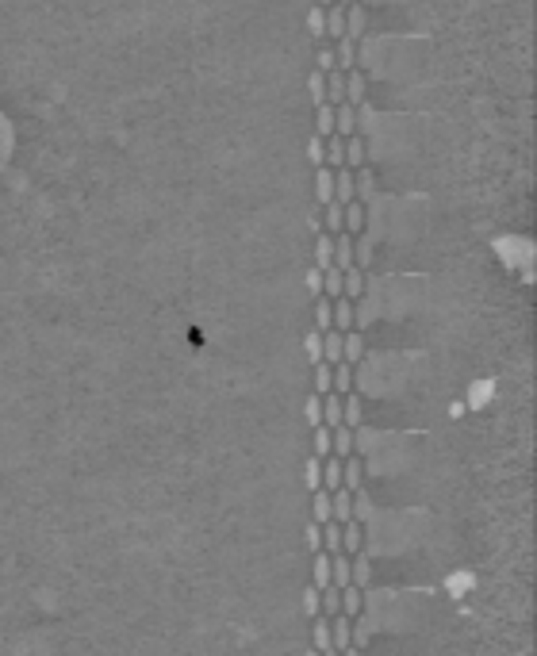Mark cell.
I'll list each match as a JSON object with an SVG mask.
<instances>
[{
  "instance_id": "obj_23",
  "label": "cell",
  "mask_w": 537,
  "mask_h": 656,
  "mask_svg": "<svg viewBox=\"0 0 537 656\" xmlns=\"http://www.w3.org/2000/svg\"><path fill=\"white\" fill-rule=\"evenodd\" d=\"M311 587H331V553H315L311 565Z\"/></svg>"
},
{
  "instance_id": "obj_20",
  "label": "cell",
  "mask_w": 537,
  "mask_h": 656,
  "mask_svg": "<svg viewBox=\"0 0 537 656\" xmlns=\"http://www.w3.org/2000/svg\"><path fill=\"white\" fill-rule=\"evenodd\" d=\"M311 645H315V653H334L331 648V618H311Z\"/></svg>"
},
{
  "instance_id": "obj_4",
  "label": "cell",
  "mask_w": 537,
  "mask_h": 656,
  "mask_svg": "<svg viewBox=\"0 0 537 656\" xmlns=\"http://www.w3.org/2000/svg\"><path fill=\"white\" fill-rule=\"evenodd\" d=\"M357 200V192H353V169H334V204H342V208H346V204H353Z\"/></svg>"
},
{
  "instance_id": "obj_46",
  "label": "cell",
  "mask_w": 537,
  "mask_h": 656,
  "mask_svg": "<svg viewBox=\"0 0 537 656\" xmlns=\"http://www.w3.org/2000/svg\"><path fill=\"white\" fill-rule=\"evenodd\" d=\"M315 69H319V73H331L334 69V46H322L319 42V50H315Z\"/></svg>"
},
{
  "instance_id": "obj_38",
  "label": "cell",
  "mask_w": 537,
  "mask_h": 656,
  "mask_svg": "<svg viewBox=\"0 0 537 656\" xmlns=\"http://www.w3.org/2000/svg\"><path fill=\"white\" fill-rule=\"evenodd\" d=\"M322 296L326 299H338L342 296V269H322Z\"/></svg>"
},
{
  "instance_id": "obj_43",
  "label": "cell",
  "mask_w": 537,
  "mask_h": 656,
  "mask_svg": "<svg viewBox=\"0 0 537 656\" xmlns=\"http://www.w3.org/2000/svg\"><path fill=\"white\" fill-rule=\"evenodd\" d=\"M303 349H307V361L319 365V361H322V334L319 330H307L303 334Z\"/></svg>"
},
{
  "instance_id": "obj_35",
  "label": "cell",
  "mask_w": 537,
  "mask_h": 656,
  "mask_svg": "<svg viewBox=\"0 0 537 656\" xmlns=\"http://www.w3.org/2000/svg\"><path fill=\"white\" fill-rule=\"evenodd\" d=\"M322 553H342V526L338 522H322Z\"/></svg>"
},
{
  "instance_id": "obj_13",
  "label": "cell",
  "mask_w": 537,
  "mask_h": 656,
  "mask_svg": "<svg viewBox=\"0 0 537 656\" xmlns=\"http://www.w3.org/2000/svg\"><path fill=\"white\" fill-rule=\"evenodd\" d=\"M364 418V407H361V396L357 391H349V396H342V426H349V430H357Z\"/></svg>"
},
{
  "instance_id": "obj_17",
  "label": "cell",
  "mask_w": 537,
  "mask_h": 656,
  "mask_svg": "<svg viewBox=\"0 0 537 656\" xmlns=\"http://www.w3.org/2000/svg\"><path fill=\"white\" fill-rule=\"evenodd\" d=\"M361 545H364L361 522H346V526H342V553H346V557H357V553H361Z\"/></svg>"
},
{
  "instance_id": "obj_28",
  "label": "cell",
  "mask_w": 537,
  "mask_h": 656,
  "mask_svg": "<svg viewBox=\"0 0 537 656\" xmlns=\"http://www.w3.org/2000/svg\"><path fill=\"white\" fill-rule=\"evenodd\" d=\"M334 265V234H319L315 242V269H331Z\"/></svg>"
},
{
  "instance_id": "obj_11",
  "label": "cell",
  "mask_w": 537,
  "mask_h": 656,
  "mask_svg": "<svg viewBox=\"0 0 537 656\" xmlns=\"http://www.w3.org/2000/svg\"><path fill=\"white\" fill-rule=\"evenodd\" d=\"M361 610H364V591L353 587V583H349V587H342V610H338V614L353 622V618H361Z\"/></svg>"
},
{
  "instance_id": "obj_33",
  "label": "cell",
  "mask_w": 537,
  "mask_h": 656,
  "mask_svg": "<svg viewBox=\"0 0 537 656\" xmlns=\"http://www.w3.org/2000/svg\"><path fill=\"white\" fill-rule=\"evenodd\" d=\"M342 166H346V139L331 134L326 139V169H342Z\"/></svg>"
},
{
  "instance_id": "obj_27",
  "label": "cell",
  "mask_w": 537,
  "mask_h": 656,
  "mask_svg": "<svg viewBox=\"0 0 537 656\" xmlns=\"http://www.w3.org/2000/svg\"><path fill=\"white\" fill-rule=\"evenodd\" d=\"M311 522H331V491H311Z\"/></svg>"
},
{
  "instance_id": "obj_47",
  "label": "cell",
  "mask_w": 537,
  "mask_h": 656,
  "mask_svg": "<svg viewBox=\"0 0 537 656\" xmlns=\"http://www.w3.org/2000/svg\"><path fill=\"white\" fill-rule=\"evenodd\" d=\"M372 515V503L364 491H353V522H364V518Z\"/></svg>"
},
{
  "instance_id": "obj_8",
  "label": "cell",
  "mask_w": 537,
  "mask_h": 656,
  "mask_svg": "<svg viewBox=\"0 0 537 656\" xmlns=\"http://www.w3.org/2000/svg\"><path fill=\"white\" fill-rule=\"evenodd\" d=\"M364 24H369V12H364V4H349V8H346V35H342V39L361 42Z\"/></svg>"
},
{
  "instance_id": "obj_37",
  "label": "cell",
  "mask_w": 537,
  "mask_h": 656,
  "mask_svg": "<svg viewBox=\"0 0 537 656\" xmlns=\"http://www.w3.org/2000/svg\"><path fill=\"white\" fill-rule=\"evenodd\" d=\"M372 254H376V249H372V238L357 234V238H353V265H357V269L372 265Z\"/></svg>"
},
{
  "instance_id": "obj_32",
  "label": "cell",
  "mask_w": 537,
  "mask_h": 656,
  "mask_svg": "<svg viewBox=\"0 0 537 656\" xmlns=\"http://www.w3.org/2000/svg\"><path fill=\"white\" fill-rule=\"evenodd\" d=\"M315 134H319V139H331L334 134V108L331 104H319V108H315Z\"/></svg>"
},
{
  "instance_id": "obj_40",
  "label": "cell",
  "mask_w": 537,
  "mask_h": 656,
  "mask_svg": "<svg viewBox=\"0 0 537 656\" xmlns=\"http://www.w3.org/2000/svg\"><path fill=\"white\" fill-rule=\"evenodd\" d=\"M303 484H307V491H319V488H322V461H319V457H307V465H303Z\"/></svg>"
},
{
  "instance_id": "obj_25",
  "label": "cell",
  "mask_w": 537,
  "mask_h": 656,
  "mask_svg": "<svg viewBox=\"0 0 537 656\" xmlns=\"http://www.w3.org/2000/svg\"><path fill=\"white\" fill-rule=\"evenodd\" d=\"M338 488H342V461L322 457V491H338Z\"/></svg>"
},
{
  "instance_id": "obj_14",
  "label": "cell",
  "mask_w": 537,
  "mask_h": 656,
  "mask_svg": "<svg viewBox=\"0 0 537 656\" xmlns=\"http://www.w3.org/2000/svg\"><path fill=\"white\" fill-rule=\"evenodd\" d=\"M353 265V234H334V269H342V273H346V269Z\"/></svg>"
},
{
  "instance_id": "obj_52",
  "label": "cell",
  "mask_w": 537,
  "mask_h": 656,
  "mask_svg": "<svg viewBox=\"0 0 537 656\" xmlns=\"http://www.w3.org/2000/svg\"><path fill=\"white\" fill-rule=\"evenodd\" d=\"M307 227H311L315 234H322V215H319V208H315L311 215H307Z\"/></svg>"
},
{
  "instance_id": "obj_42",
  "label": "cell",
  "mask_w": 537,
  "mask_h": 656,
  "mask_svg": "<svg viewBox=\"0 0 537 656\" xmlns=\"http://www.w3.org/2000/svg\"><path fill=\"white\" fill-rule=\"evenodd\" d=\"M303 418H307V426H311V430H315V426H322V396H315V391L307 396V403H303Z\"/></svg>"
},
{
  "instance_id": "obj_44",
  "label": "cell",
  "mask_w": 537,
  "mask_h": 656,
  "mask_svg": "<svg viewBox=\"0 0 537 656\" xmlns=\"http://www.w3.org/2000/svg\"><path fill=\"white\" fill-rule=\"evenodd\" d=\"M315 453H311V457H331V430H326V426H315Z\"/></svg>"
},
{
  "instance_id": "obj_7",
  "label": "cell",
  "mask_w": 537,
  "mask_h": 656,
  "mask_svg": "<svg viewBox=\"0 0 537 656\" xmlns=\"http://www.w3.org/2000/svg\"><path fill=\"white\" fill-rule=\"evenodd\" d=\"M331 200H334V169L319 166V169H315V204L326 208Z\"/></svg>"
},
{
  "instance_id": "obj_16",
  "label": "cell",
  "mask_w": 537,
  "mask_h": 656,
  "mask_svg": "<svg viewBox=\"0 0 537 656\" xmlns=\"http://www.w3.org/2000/svg\"><path fill=\"white\" fill-rule=\"evenodd\" d=\"M361 357H364V338H361V330L342 334V361H346V365H357Z\"/></svg>"
},
{
  "instance_id": "obj_29",
  "label": "cell",
  "mask_w": 537,
  "mask_h": 656,
  "mask_svg": "<svg viewBox=\"0 0 537 656\" xmlns=\"http://www.w3.org/2000/svg\"><path fill=\"white\" fill-rule=\"evenodd\" d=\"M322 361L338 365L342 361V334L338 330H322Z\"/></svg>"
},
{
  "instance_id": "obj_2",
  "label": "cell",
  "mask_w": 537,
  "mask_h": 656,
  "mask_svg": "<svg viewBox=\"0 0 537 656\" xmlns=\"http://www.w3.org/2000/svg\"><path fill=\"white\" fill-rule=\"evenodd\" d=\"M357 453V430H349V426H334L331 430V457L346 461Z\"/></svg>"
},
{
  "instance_id": "obj_36",
  "label": "cell",
  "mask_w": 537,
  "mask_h": 656,
  "mask_svg": "<svg viewBox=\"0 0 537 656\" xmlns=\"http://www.w3.org/2000/svg\"><path fill=\"white\" fill-rule=\"evenodd\" d=\"M361 166H364V139L353 134V139H346V169H361Z\"/></svg>"
},
{
  "instance_id": "obj_45",
  "label": "cell",
  "mask_w": 537,
  "mask_h": 656,
  "mask_svg": "<svg viewBox=\"0 0 537 656\" xmlns=\"http://www.w3.org/2000/svg\"><path fill=\"white\" fill-rule=\"evenodd\" d=\"M326 391H331V365L319 361L315 365V396H326Z\"/></svg>"
},
{
  "instance_id": "obj_1",
  "label": "cell",
  "mask_w": 537,
  "mask_h": 656,
  "mask_svg": "<svg viewBox=\"0 0 537 656\" xmlns=\"http://www.w3.org/2000/svg\"><path fill=\"white\" fill-rule=\"evenodd\" d=\"M353 319H357L353 299H346V296L331 299V323H334V330H338V334H349V330H353Z\"/></svg>"
},
{
  "instance_id": "obj_55",
  "label": "cell",
  "mask_w": 537,
  "mask_h": 656,
  "mask_svg": "<svg viewBox=\"0 0 537 656\" xmlns=\"http://www.w3.org/2000/svg\"><path fill=\"white\" fill-rule=\"evenodd\" d=\"M334 4H342V8H349V4H357V0H334Z\"/></svg>"
},
{
  "instance_id": "obj_31",
  "label": "cell",
  "mask_w": 537,
  "mask_h": 656,
  "mask_svg": "<svg viewBox=\"0 0 537 656\" xmlns=\"http://www.w3.org/2000/svg\"><path fill=\"white\" fill-rule=\"evenodd\" d=\"M307 96H311L315 108H319V104H326V73H319V69H311V73H307Z\"/></svg>"
},
{
  "instance_id": "obj_50",
  "label": "cell",
  "mask_w": 537,
  "mask_h": 656,
  "mask_svg": "<svg viewBox=\"0 0 537 656\" xmlns=\"http://www.w3.org/2000/svg\"><path fill=\"white\" fill-rule=\"evenodd\" d=\"M303 614L307 618H319V587H307L303 591Z\"/></svg>"
},
{
  "instance_id": "obj_10",
  "label": "cell",
  "mask_w": 537,
  "mask_h": 656,
  "mask_svg": "<svg viewBox=\"0 0 537 656\" xmlns=\"http://www.w3.org/2000/svg\"><path fill=\"white\" fill-rule=\"evenodd\" d=\"M361 480H364V461L353 453V457L342 461V488H346V491H361Z\"/></svg>"
},
{
  "instance_id": "obj_56",
  "label": "cell",
  "mask_w": 537,
  "mask_h": 656,
  "mask_svg": "<svg viewBox=\"0 0 537 656\" xmlns=\"http://www.w3.org/2000/svg\"><path fill=\"white\" fill-rule=\"evenodd\" d=\"M307 656H319V653H315V648H311V653H307Z\"/></svg>"
},
{
  "instance_id": "obj_34",
  "label": "cell",
  "mask_w": 537,
  "mask_h": 656,
  "mask_svg": "<svg viewBox=\"0 0 537 656\" xmlns=\"http://www.w3.org/2000/svg\"><path fill=\"white\" fill-rule=\"evenodd\" d=\"M322 211V234H342V204H326V208H319Z\"/></svg>"
},
{
  "instance_id": "obj_22",
  "label": "cell",
  "mask_w": 537,
  "mask_h": 656,
  "mask_svg": "<svg viewBox=\"0 0 537 656\" xmlns=\"http://www.w3.org/2000/svg\"><path fill=\"white\" fill-rule=\"evenodd\" d=\"M322 426H326V430L342 426V396H334V391L322 396Z\"/></svg>"
},
{
  "instance_id": "obj_21",
  "label": "cell",
  "mask_w": 537,
  "mask_h": 656,
  "mask_svg": "<svg viewBox=\"0 0 537 656\" xmlns=\"http://www.w3.org/2000/svg\"><path fill=\"white\" fill-rule=\"evenodd\" d=\"M326 104H331V108L346 104V73H338V69L326 73Z\"/></svg>"
},
{
  "instance_id": "obj_18",
  "label": "cell",
  "mask_w": 537,
  "mask_h": 656,
  "mask_svg": "<svg viewBox=\"0 0 537 656\" xmlns=\"http://www.w3.org/2000/svg\"><path fill=\"white\" fill-rule=\"evenodd\" d=\"M353 192H357V204H369L372 196H376V177L369 173V169H353Z\"/></svg>"
},
{
  "instance_id": "obj_19",
  "label": "cell",
  "mask_w": 537,
  "mask_h": 656,
  "mask_svg": "<svg viewBox=\"0 0 537 656\" xmlns=\"http://www.w3.org/2000/svg\"><path fill=\"white\" fill-rule=\"evenodd\" d=\"M364 89H369V85H364V73H361V66L357 69H349L346 73V104H364Z\"/></svg>"
},
{
  "instance_id": "obj_5",
  "label": "cell",
  "mask_w": 537,
  "mask_h": 656,
  "mask_svg": "<svg viewBox=\"0 0 537 656\" xmlns=\"http://www.w3.org/2000/svg\"><path fill=\"white\" fill-rule=\"evenodd\" d=\"M334 134H338V139H353L357 134V108L353 104H338V108H334Z\"/></svg>"
},
{
  "instance_id": "obj_26",
  "label": "cell",
  "mask_w": 537,
  "mask_h": 656,
  "mask_svg": "<svg viewBox=\"0 0 537 656\" xmlns=\"http://www.w3.org/2000/svg\"><path fill=\"white\" fill-rule=\"evenodd\" d=\"M331 587H349V557L346 553H334L331 557Z\"/></svg>"
},
{
  "instance_id": "obj_54",
  "label": "cell",
  "mask_w": 537,
  "mask_h": 656,
  "mask_svg": "<svg viewBox=\"0 0 537 656\" xmlns=\"http://www.w3.org/2000/svg\"><path fill=\"white\" fill-rule=\"evenodd\" d=\"M315 4H319V8H331V4H334V0H315Z\"/></svg>"
},
{
  "instance_id": "obj_39",
  "label": "cell",
  "mask_w": 537,
  "mask_h": 656,
  "mask_svg": "<svg viewBox=\"0 0 537 656\" xmlns=\"http://www.w3.org/2000/svg\"><path fill=\"white\" fill-rule=\"evenodd\" d=\"M315 330H334V323H331V299L326 296H319L315 299Z\"/></svg>"
},
{
  "instance_id": "obj_24",
  "label": "cell",
  "mask_w": 537,
  "mask_h": 656,
  "mask_svg": "<svg viewBox=\"0 0 537 656\" xmlns=\"http://www.w3.org/2000/svg\"><path fill=\"white\" fill-rule=\"evenodd\" d=\"M342 35H346V8H342V4H331V8H326V39L338 42Z\"/></svg>"
},
{
  "instance_id": "obj_49",
  "label": "cell",
  "mask_w": 537,
  "mask_h": 656,
  "mask_svg": "<svg viewBox=\"0 0 537 656\" xmlns=\"http://www.w3.org/2000/svg\"><path fill=\"white\" fill-rule=\"evenodd\" d=\"M303 284H307V292H311V296L319 299V296H322V269H315V265H311V269H307V276H303Z\"/></svg>"
},
{
  "instance_id": "obj_15",
  "label": "cell",
  "mask_w": 537,
  "mask_h": 656,
  "mask_svg": "<svg viewBox=\"0 0 537 656\" xmlns=\"http://www.w3.org/2000/svg\"><path fill=\"white\" fill-rule=\"evenodd\" d=\"M342 231L353 234V238L364 231V204H357V200H353V204H346V208H342Z\"/></svg>"
},
{
  "instance_id": "obj_51",
  "label": "cell",
  "mask_w": 537,
  "mask_h": 656,
  "mask_svg": "<svg viewBox=\"0 0 537 656\" xmlns=\"http://www.w3.org/2000/svg\"><path fill=\"white\" fill-rule=\"evenodd\" d=\"M303 533H307V549H311V553H322V526L311 522Z\"/></svg>"
},
{
  "instance_id": "obj_12",
  "label": "cell",
  "mask_w": 537,
  "mask_h": 656,
  "mask_svg": "<svg viewBox=\"0 0 537 656\" xmlns=\"http://www.w3.org/2000/svg\"><path fill=\"white\" fill-rule=\"evenodd\" d=\"M342 296H346V299H353V303L364 296V269L349 265L346 273H342Z\"/></svg>"
},
{
  "instance_id": "obj_3",
  "label": "cell",
  "mask_w": 537,
  "mask_h": 656,
  "mask_svg": "<svg viewBox=\"0 0 537 656\" xmlns=\"http://www.w3.org/2000/svg\"><path fill=\"white\" fill-rule=\"evenodd\" d=\"M331 522H338V526L353 522V491H346V488L331 491Z\"/></svg>"
},
{
  "instance_id": "obj_9",
  "label": "cell",
  "mask_w": 537,
  "mask_h": 656,
  "mask_svg": "<svg viewBox=\"0 0 537 656\" xmlns=\"http://www.w3.org/2000/svg\"><path fill=\"white\" fill-rule=\"evenodd\" d=\"M349 645H353V622L338 614L331 622V648H334V653H346Z\"/></svg>"
},
{
  "instance_id": "obj_53",
  "label": "cell",
  "mask_w": 537,
  "mask_h": 656,
  "mask_svg": "<svg viewBox=\"0 0 537 656\" xmlns=\"http://www.w3.org/2000/svg\"><path fill=\"white\" fill-rule=\"evenodd\" d=\"M338 656H361V648H353V645H349L346 653H338Z\"/></svg>"
},
{
  "instance_id": "obj_48",
  "label": "cell",
  "mask_w": 537,
  "mask_h": 656,
  "mask_svg": "<svg viewBox=\"0 0 537 656\" xmlns=\"http://www.w3.org/2000/svg\"><path fill=\"white\" fill-rule=\"evenodd\" d=\"M372 641V630H369V622L364 618H353V648H364Z\"/></svg>"
},
{
  "instance_id": "obj_6",
  "label": "cell",
  "mask_w": 537,
  "mask_h": 656,
  "mask_svg": "<svg viewBox=\"0 0 537 656\" xmlns=\"http://www.w3.org/2000/svg\"><path fill=\"white\" fill-rule=\"evenodd\" d=\"M334 69H338V73L357 69V42L353 39H338V42H334Z\"/></svg>"
},
{
  "instance_id": "obj_41",
  "label": "cell",
  "mask_w": 537,
  "mask_h": 656,
  "mask_svg": "<svg viewBox=\"0 0 537 656\" xmlns=\"http://www.w3.org/2000/svg\"><path fill=\"white\" fill-rule=\"evenodd\" d=\"M307 161H311L315 169L326 166V139H319V134H311V139H307Z\"/></svg>"
},
{
  "instance_id": "obj_30",
  "label": "cell",
  "mask_w": 537,
  "mask_h": 656,
  "mask_svg": "<svg viewBox=\"0 0 537 656\" xmlns=\"http://www.w3.org/2000/svg\"><path fill=\"white\" fill-rule=\"evenodd\" d=\"M307 31H311L315 42L326 39V8H319V4H311V8H307Z\"/></svg>"
}]
</instances>
